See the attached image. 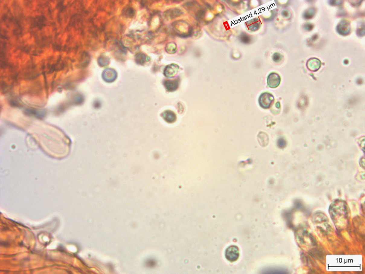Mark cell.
<instances>
[{
	"label": "cell",
	"instance_id": "obj_1",
	"mask_svg": "<svg viewBox=\"0 0 365 274\" xmlns=\"http://www.w3.org/2000/svg\"><path fill=\"white\" fill-rule=\"evenodd\" d=\"M274 97L273 95L269 92H265L262 94L258 98V103L261 107L265 109H268L274 101Z\"/></svg>",
	"mask_w": 365,
	"mask_h": 274
},
{
	"label": "cell",
	"instance_id": "obj_2",
	"mask_svg": "<svg viewBox=\"0 0 365 274\" xmlns=\"http://www.w3.org/2000/svg\"><path fill=\"white\" fill-rule=\"evenodd\" d=\"M226 259L231 262L236 261L239 257V251L237 246L231 245L229 246L225 252Z\"/></svg>",
	"mask_w": 365,
	"mask_h": 274
},
{
	"label": "cell",
	"instance_id": "obj_3",
	"mask_svg": "<svg viewBox=\"0 0 365 274\" xmlns=\"http://www.w3.org/2000/svg\"><path fill=\"white\" fill-rule=\"evenodd\" d=\"M268 85L270 88H275L279 86L281 82L280 77L275 73L270 74L267 78Z\"/></svg>",
	"mask_w": 365,
	"mask_h": 274
},
{
	"label": "cell",
	"instance_id": "obj_4",
	"mask_svg": "<svg viewBox=\"0 0 365 274\" xmlns=\"http://www.w3.org/2000/svg\"><path fill=\"white\" fill-rule=\"evenodd\" d=\"M321 64V61L319 59L312 58L307 61V66L310 70L316 72L320 68Z\"/></svg>",
	"mask_w": 365,
	"mask_h": 274
},
{
	"label": "cell",
	"instance_id": "obj_5",
	"mask_svg": "<svg viewBox=\"0 0 365 274\" xmlns=\"http://www.w3.org/2000/svg\"><path fill=\"white\" fill-rule=\"evenodd\" d=\"M164 85L166 90L169 92H174L178 88L179 85V80L177 79L166 81Z\"/></svg>",
	"mask_w": 365,
	"mask_h": 274
},
{
	"label": "cell",
	"instance_id": "obj_6",
	"mask_svg": "<svg viewBox=\"0 0 365 274\" xmlns=\"http://www.w3.org/2000/svg\"><path fill=\"white\" fill-rule=\"evenodd\" d=\"M162 116L165 121L169 123H174L177 119L175 114L170 110H166L163 112Z\"/></svg>",
	"mask_w": 365,
	"mask_h": 274
},
{
	"label": "cell",
	"instance_id": "obj_7",
	"mask_svg": "<svg viewBox=\"0 0 365 274\" xmlns=\"http://www.w3.org/2000/svg\"><path fill=\"white\" fill-rule=\"evenodd\" d=\"M263 273L268 274H280L283 273H284L283 272V271L282 270H281L280 269H277V268H275V269H268L264 271V272Z\"/></svg>",
	"mask_w": 365,
	"mask_h": 274
},
{
	"label": "cell",
	"instance_id": "obj_8",
	"mask_svg": "<svg viewBox=\"0 0 365 274\" xmlns=\"http://www.w3.org/2000/svg\"><path fill=\"white\" fill-rule=\"evenodd\" d=\"M26 111L29 115L35 116V117H36L37 118H42L43 116H44V114L41 113H39L37 111L35 110L29 109L27 110Z\"/></svg>",
	"mask_w": 365,
	"mask_h": 274
},
{
	"label": "cell",
	"instance_id": "obj_9",
	"mask_svg": "<svg viewBox=\"0 0 365 274\" xmlns=\"http://www.w3.org/2000/svg\"><path fill=\"white\" fill-rule=\"evenodd\" d=\"M173 68L169 67L166 69L165 70V75L169 77L172 76L175 74V72H177V69H173Z\"/></svg>",
	"mask_w": 365,
	"mask_h": 274
},
{
	"label": "cell",
	"instance_id": "obj_10",
	"mask_svg": "<svg viewBox=\"0 0 365 274\" xmlns=\"http://www.w3.org/2000/svg\"><path fill=\"white\" fill-rule=\"evenodd\" d=\"M277 145L280 148H283L286 145V142L285 140L283 138H280L278 140Z\"/></svg>",
	"mask_w": 365,
	"mask_h": 274
},
{
	"label": "cell",
	"instance_id": "obj_11",
	"mask_svg": "<svg viewBox=\"0 0 365 274\" xmlns=\"http://www.w3.org/2000/svg\"><path fill=\"white\" fill-rule=\"evenodd\" d=\"M241 40L244 43H248L250 40V37L246 34H242L240 37Z\"/></svg>",
	"mask_w": 365,
	"mask_h": 274
},
{
	"label": "cell",
	"instance_id": "obj_12",
	"mask_svg": "<svg viewBox=\"0 0 365 274\" xmlns=\"http://www.w3.org/2000/svg\"><path fill=\"white\" fill-rule=\"evenodd\" d=\"M273 59V60L275 62H278L281 60V56L280 55L278 54V53H276L274 55Z\"/></svg>",
	"mask_w": 365,
	"mask_h": 274
}]
</instances>
